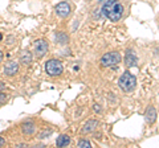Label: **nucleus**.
Listing matches in <instances>:
<instances>
[{
  "mask_svg": "<svg viewBox=\"0 0 159 148\" xmlns=\"http://www.w3.org/2000/svg\"><path fill=\"white\" fill-rule=\"evenodd\" d=\"M123 6L119 0H107L102 7V13L103 16L107 17L111 21H118L121 20L123 15Z\"/></svg>",
  "mask_w": 159,
  "mask_h": 148,
  "instance_id": "nucleus-1",
  "label": "nucleus"
},
{
  "mask_svg": "<svg viewBox=\"0 0 159 148\" xmlns=\"http://www.w3.org/2000/svg\"><path fill=\"white\" fill-rule=\"evenodd\" d=\"M118 83H119V87H121L123 91L130 93V91H133L134 89H135V85H137V78L134 77L131 73L126 72V73H123L122 76H121V78H119Z\"/></svg>",
  "mask_w": 159,
  "mask_h": 148,
  "instance_id": "nucleus-2",
  "label": "nucleus"
},
{
  "mask_svg": "<svg viewBox=\"0 0 159 148\" xmlns=\"http://www.w3.org/2000/svg\"><path fill=\"white\" fill-rule=\"evenodd\" d=\"M62 70H64V66L58 60H49L45 63V72L48 76H51V77L60 76V74L62 73Z\"/></svg>",
  "mask_w": 159,
  "mask_h": 148,
  "instance_id": "nucleus-3",
  "label": "nucleus"
},
{
  "mask_svg": "<svg viewBox=\"0 0 159 148\" xmlns=\"http://www.w3.org/2000/svg\"><path fill=\"white\" fill-rule=\"evenodd\" d=\"M118 62H121V54L118 52H111V53H106L105 56L101 58V65L102 66H113L117 65Z\"/></svg>",
  "mask_w": 159,
  "mask_h": 148,
  "instance_id": "nucleus-4",
  "label": "nucleus"
},
{
  "mask_svg": "<svg viewBox=\"0 0 159 148\" xmlns=\"http://www.w3.org/2000/svg\"><path fill=\"white\" fill-rule=\"evenodd\" d=\"M48 52V42L45 40H37L34 42V53L37 57H44Z\"/></svg>",
  "mask_w": 159,
  "mask_h": 148,
  "instance_id": "nucleus-5",
  "label": "nucleus"
},
{
  "mask_svg": "<svg viewBox=\"0 0 159 148\" xmlns=\"http://www.w3.org/2000/svg\"><path fill=\"white\" fill-rule=\"evenodd\" d=\"M70 6L66 3V2H61L57 4L56 7V13L60 17H68L69 15H70Z\"/></svg>",
  "mask_w": 159,
  "mask_h": 148,
  "instance_id": "nucleus-6",
  "label": "nucleus"
},
{
  "mask_svg": "<svg viewBox=\"0 0 159 148\" xmlns=\"http://www.w3.org/2000/svg\"><path fill=\"white\" fill-rule=\"evenodd\" d=\"M19 72V63L16 62V61H9V62H7V65H6V67H4V73L7 74V76H9V77H12V76H15Z\"/></svg>",
  "mask_w": 159,
  "mask_h": 148,
  "instance_id": "nucleus-7",
  "label": "nucleus"
},
{
  "mask_svg": "<svg viewBox=\"0 0 159 148\" xmlns=\"http://www.w3.org/2000/svg\"><path fill=\"white\" fill-rule=\"evenodd\" d=\"M125 62H126V65L129 67H131V66H137V56H135V53H134L133 50H127L126 54H125Z\"/></svg>",
  "mask_w": 159,
  "mask_h": 148,
  "instance_id": "nucleus-8",
  "label": "nucleus"
},
{
  "mask_svg": "<svg viewBox=\"0 0 159 148\" xmlns=\"http://www.w3.org/2000/svg\"><path fill=\"white\" fill-rule=\"evenodd\" d=\"M34 130H36V126H34L33 122H27L21 126V131H23L24 135H32L34 132Z\"/></svg>",
  "mask_w": 159,
  "mask_h": 148,
  "instance_id": "nucleus-9",
  "label": "nucleus"
},
{
  "mask_svg": "<svg viewBox=\"0 0 159 148\" xmlns=\"http://www.w3.org/2000/svg\"><path fill=\"white\" fill-rule=\"evenodd\" d=\"M31 62H32V54H31V52H23L21 56H20V63L24 65V66H28Z\"/></svg>",
  "mask_w": 159,
  "mask_h": 148,
  "instance_id": "nucleus-10",
  "label": "nucleus"
},
{
  "mask_svg": "<svg viewBox=\"0 0 159 148\" xmlns=\"http://www.w3.org/2000/svg\"><path fill=\"white\" fill-rule=\"evenodd\" d=\"M155 119H157V111L152 106H150L146 111V120H147V123H154Z\"/></svg>",
  "mask_w": 159,
  "mask_h": 148,
  "instance_id": "nucleus-11",
  "label": "nucleus"
},
{
  "mask_svg": "<svg viewBox=\"0 0 159 148\" xmlns=\"http://www.w3.org/2000/svg\"><path fill=\"white\" fill-rule=\"evenodd\" d=\"M56 144H57V147H66L70 144V137L68 135H60L56 140Z\"/></svg>",
  "mask_w": 159,
  "mask_h": 148,
  "instance_id": "nucleus-12",
  "label": "nucleus"
},
{
  "mask_svg": "<svg viewBox=\"0 0 159 148\" xmlns=\"http://www.w3.org/2000/svg\"><path fill=\"white\" fill-rule=\"evenodd\" d=\"M97 126H98V122H97V120H89L86 124H85V127L82 128V132H84V134H88V132L93 131Z\"/></svg>",
  "mask_w": 159,
  "mask_h": 148,
  "instance_id": "nucleus-13",
  "label": "nucleus"
},
{
  "mask_svg": "<svg viewBox=\"0 0 159 148\" xmlns=\"http://www.w3.org/2000/svg\"><path fill=\"white\" fill-rule=\"evenodd\" d=\"M56 40L58 44H61V45H65V44L69 41V38L65 33H57L56 34Z\"/></svg>",
  "mask_w": 159,
  "mask_h": 148,
  "instance_id": "nucleus-14",
  "label": "nucleus"
},
{
  "mask_svg": "<svg viewBox=\"0 0 159 148\" xmlns=\"http://www.w3.org/2000/svg\"><path fill=\"white\" fill-rule=\"evenodd\" d=\"M77 146L80 148H90L92 147V144H90V141H89V140H80Z\"/></svg>",
  "mask_w": 159,
  "mask_h": 148,
  "instance_id": "nucleus-15",
  "label": "nucleus"
},
{
  "mask_svg": "<svg viewBox=\"0 0 159 148\" xmlns=\"http://www.w3.org/2000/svg\"><path fill=\"white\" fill-rule=\"evenodd\" d=\"M6 101H7V95L3 94V93H0V106L4 105V103H6Z\"/></svg>",
  "mask_w": 159,
  "mask_h": 148,
  "instance_id": "nucleus-16",
  "label": "nucleus"
},
{
  "mask_svg": "<svg viewBox=\"0 0 159 148\" xmlns=\"http://www.w3.org/2000/svg\"><path fill=\"white\" fill-rule=\"evenodd\" d=\"M4 144H6V139L3 136H0V147H3Z\"/></svg>",
  "mask_w": 159,
  "mask_h": 148,
  "instance_id": "nucleus-17",
  "label": "nucleus"
},
{
  "mask_svg": "<svg viewBox=\"0 0 159 148\" xmlns=\"http://www.w3.org/2000/svg\"><path fill=\"white\" fill-rule=\"evenodd\" d=\"M94 110H96L97 112H99V111H101V108L98 107V105H94Z\"/></svg>",
  "mask_w": 159,
  "mask_h": 148,
  "instance_id": "nucleus-18",
  "label": "nucleus"
},
{
  "mask_svg": "<svg viewBox=\"0 0 159 148\" xmlns=\"http://www.w3.org/2000/svg\"><path fill=\"white\" fill-rule=\"evenodd\" d=\"M3 57H4V56H3V52H2V50H0V62H2V61H3Z\"/></svg>",
  "mask_w": 159,
  "mask_h": 148,
  "instance_id": "nucleus-19",
  "label": "nucleus"
},
{
  "mask_svg": "<svg viewBox=\"0 0 159 148\" xmlns=\"http://www.w3.org/2000/svg\"><path fill=\"white\" fill-rule=\"evenodd\" d=\"M4 87H6V85H3V82H0V90H3Z\"/></svg>",
  "mask_w": 159,
  "mask_h": 148,
  "instance_id": "nucleus-20",
  "label": "nucleus"
},
{
  "mask_svg": "<svg viewBox=\"0 0 159 148\" xmlns=\"http://www.w3.org/2000/svg\"><path fill=\"white\" fill-rule=\"evenodd\" d=\"M2 40H3V34L0 33V41H2Z\"/></svg>",
  "mask_w": 159,
  "mask_h": 148,
  "instance_id": "nucleus-21",
  "label": "nucleus"
}]
</instances>
